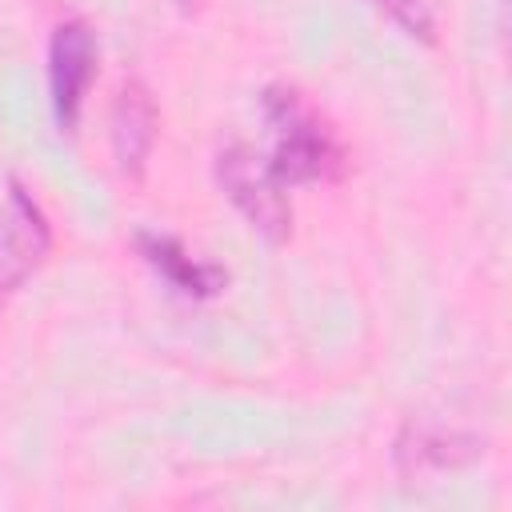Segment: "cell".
I'll list each match as a JSON object with an SVG mask.
<instances>
[{"label":"cell","instance_id":"1","mask_svg":"<svg viewBox=\"0 0 512 512\" xmlns=\"http://www.w3.org/2000/svg\"><path fill=\"white\" fill-rule=\"evenodd\" d=\"M264 116L272 124V152L260 156V164L272 184L292 188L308 180H336L344 172L340 140L296 88H268Z\"/></svg>","mask_w":512,"mask_h":512},{"label":"cell","instance_id":"2","mask_svg":"<svg viewBox=\"0 0 512 512\" xmlns=\"http://www.w3.org/2000/svg\"><path fill=\"white\" fill-rule=\"evenodd\" d=\"M96 76V36L84 20H64L48 44V84H52V112L60 132H72Z\"/></svg>","mask_w":512,"mask_h":512},{"label":"cell","instance_id":"3","mask_svg":"<svg viewBox=\"0 0 512 512\" xmlns=\"http://www.w3.org/2000/svg\"><path fill=\"white\" fill-rule=\"evenodd\" d=\"M216 176L224 184V192L240 204V212L252 220V228H260L268 240H284L288 236V200H284V188L272 184V176L264 172L260 156H252L244 144L220 152L216 160Z\"/></svg>","mask_w":512,"mask_h":512},{"label":"cell","instance_id":"4","mask_svg":"<svg viewBox=\"0 0 512 512\" xmlns=\"http://www.w3.org/2000/svg\"><path fill=\"white\" fill-rule=\"evenodd\" d=\"M44 252H48V220L36 208V200L20 184H12L0 208V304L44 260Z\"/></svg>","mask_w":512,"mask_h":512},{"label":"cell","instance_id":"5","mask_svg":"<svg viewBox=\"0 0 512 512\" xmlns=\"http://www.w3.org/2000/svg\"><path fill=\"white\" fill-rule=\"evenodd\" d=\"M136 248H140V256H144L172 288H180L184 296H216V292L224 288V272H220L216 264L192 260V256L180 248V240H172V236H164V232H140V236H136Z\"/></svg>","mask_w":512,"mask_h":512},{"label":"cell","instance_id":"6","mask_svg":"<svg viewBox=\"0 0 512 512\" xmlns=\"http://www.w3.org/2000/svg\"><path fill=\"white\" fill-rule=\"evenodd\" d=\"M152 132H156V108L148 100V92L132 80L120 88L116 96V112H112V140H116V156L128 172H140L148 148H152Z\"/></svg>","mask_w":512,"mask_h":512},{"label":"cell","instance_id":"7","mask_svg":"<svg viewBox=\"0 0 512 512\" xmlns=\"http://www.w3.org/2000/svg\"><path fill=\"white\" fill-rule=\"evenodd\" d=\"M388 20H396L408 36H416V40H432V12H428V4L424 0H372Z\"/></svg>","mask_w":512,"mask_h":512},{"label":"cell","instance_id":"8","mask_svg":"<svg viewBox=\"0 0 512 512\" xmlns=\"http://www.w3.org/2000/svg\"><path fill=\"white\" fill-rule=\"evenodd\" d=\"M180 4H188V0H180Z\"/></svg>","mask_w":512,"mask_h":512}]
</instances>
